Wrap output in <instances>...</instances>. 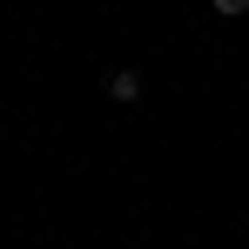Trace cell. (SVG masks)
Returning <instances> with one entry per match:
<instances>
[{
	"label": "cell",
	"instance_id": "2",
	"mask_svg": "<svg viewBox=\"0 0 249 249\" xmlns=\"http://www.w3.org/2000/svg\"><path fill=\"white\" fill-rule=\"evenodd\" d=\"M209 7H215L222 20H236V14H249V0H209Z\"/></svg>",
	"mask_w": 249,
	"mask_h": 249
},
{
	"label": "cell",
	"instance_id": "1",
	"mask_svg": "<svg viewBox=\"0 0 249 249\" xmlns=\"http://www.w3.org/2000/svg\"><path fill=\"white\" fill-rule=\"evenodd\" d=\"M108 94H115V101H142V74H135V68H115V74H108Z\"/></svg>",
	"mask_w": 249,
	"mask_h": 249
}]
</instances>
